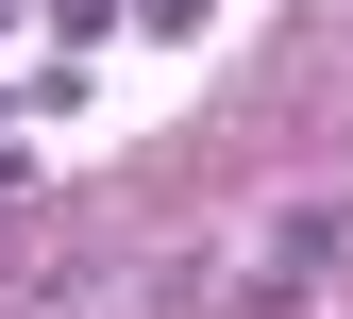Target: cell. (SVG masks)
<instances>
[{
  "label": "cell",
  "instance_id": "obj_1",
  "mask_svg": "<svg viewBox=\"0 0 353 319\" xmlns=\"http://www.w3.org/2000/svg\"><path fill=\"white\" fill-rule=\"evenodd\" d=\"M336 236H353V202H286V218H270V286H320Z\"/></svg>",
  "mask_w": 353,
  "mask_h": 319
},
{
  "label": "cell",
  "instance_id": "obj_2",
  "mask_svg": "<svg viewBox=\"0 0 353 319\" xmlns=\"http://www.w3.org/2000/svg\"><path fill=\"white\" fill-rule=\"evenodd\" d=\"M118 17H135V34H202L219 0H118Z\"/></svg>",
  "mask_w": 353,
  "mask_h": 319
}]
</instances>
